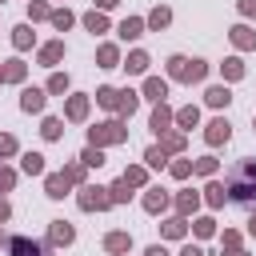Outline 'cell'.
I'll return each instance as SVG.
<instances>
[{"label": "cell", "instance_id": "6da1fadb", "mask_svg": "<svg viewBox=\"0 0 256 256\" xmlns=\"http://www.w3.org/2000/svg\"><path fill=\"white\" fill-rule=\"evenodd\" d=\"M224 188H228V200L232 204H244V208L256 212V160L252 156L236 160L228 168V176H224Z\"/></svg>", "mask_w": 256, "mask_h": 256}, {"label": "cell", "instance_id": "7a4b0ae2", "mask_svg": "<svg viewBox=\"0 0 256 256\" xmlns=\"http://www.w3.org/2000/svg\"><path fill=\"white\" fill-rule=\"evenodd\" d=\"M128 140V128H124V120L116 116V120H104V124H96V128H88V144L92 148H112V144H124Z\"/></svg>", "mask_w": 256, "mask_h": 256}, {"label": "cell", "instance_id": "3957f363", "mask_svg": "<svg viewBox=\"0 0 256 256\" xmlns=\"http://www.w3.org/2000/svg\"><path fill=\"white\" fill-rule=\"evenodd\" d=\"M76 204H80V212H108V208H112V196H108V188H100V184H84V188L76 192Z\"/></svg>", "mask_w": 256, "mask_h": 256}, {"label": "cell", "instance_id": "277c9868", "mask_svg": "<svg viewBox=\"0 0 256 256\" xmlns=\"http://www.w3.org/2000/svg\"><path fill=\"white\" fill-rule=\"evenodd\" d=\"M4 248H8V256H48L52 252L44 240H32V236H8Z\"/></svg>", "mask_w": 256, "mask_h": 256}, {"label": "cell", "instance_id": "5b68a950", "mask_svg": "<svg viewBox=\"0 0 256 256\" xmlns=\"http://www.w3.org/2000/svg\"><path fill=\"white\" fill-rule=\"evenodd\" d=\"M204 140H208V148H220V144H228V140H232V124H228L224 116H212V120L204 124Z\"/></svg>", "mask_w": 256, "mask_h": 256}, {"label": "cell", "instance_id": "8992f818", "mask_svg": "<svg viewBox=\"0 0 256 256\" xmlns=\"http://www.w3.org/2000/svg\"><path fill=\"white\" fill-rule=\"evenodd\" d=\"M72 240H76V228H72L68 220H52V224H48V240H44L48 248H68Z\"/></svg>", "mask_w": 256, "mask_h": 256}, {"label": "cell", "instance_id": "52a82bcc", "mask_svg": "<svg viewBox=\"0 0 256 256\" xmlns=\"http://www.w3.org/2000/svg\"><path fill=\"white\" fill-rule=\"evenodd\" d=\"M172 124H176V112L168 108V100H164V104H156V108H152V116H148V128H152L156 136H164V132H172Z\"/></svg>", "mask_w": 256, "mask_h": 256}, {"label": "cell", "instance_id": "ba28073f", "mask_svg": "<svg viewBox=\"0 0 256 256\" xmlns=\"http://www.w3.org/2000/svg\"><path fill=\"white\" fill-rule=\"evenodd\" d=\"M88 104H92V96H84V92L68 96V104H64V120H72V124H84V120H88Z\"/></svg>", "mask_w": 256, "mask_h": 256}, {"label": "cell", "instance_id": "9c48e42d", "mask_svg": "<svg viewBox=\"0 0 256 256\" xmlns=\"http://www.w3.org/2000/svg\"><path fill=\"white\" fill-rule=\"evenodd\" d=\"M68 188H72V180H68L64 172H48V176H44V196H48V200H64Z\"/></svg>", "mask_w": 256, "mask_h": 256}, {"label": "cell", "instance_id": "30bf717a", "mask_svg": "<svg viewBox=\"0 0 256 256\" xmlns=\"http://www.w3.org/2000/svg\"><path fill=\"white\" fill-rule=\"evenodd\" d=\"M140 204H144V212H148V216H160V212L172 204V196H168L164 188H144V200H140Z\"/></svg>", "mask_w": 256, "mask_h": 256}, {"label": "cell", "instance_id": "8fae6325", "mask_svg": "<svg viewBox=\"0 0 256 256\" xmlns=\"http://www.w3.org/2000/svg\"><path fill=\"white\" fill-rule=\"evenodd\" d=\"M228 40H232V48H236V52H256V32H252L248 24L228 28Z\"/></svg>", "mask_w": 256, "mask_h": 256}, {"label": "cell", "instance_id": "7c38bea8", "mask_svg": "<svg viewBox=\"0 0 256 256\" xmlns=\"http://www.w3.org/2000/svg\"><path fill=\"white\" fill-rule=\"evenodd\" d=\"M104 252H112V256H124V252H132V232H124V228L108 232V236H104Z\"/></svg>", "mask_w": 256, "mask_h": 256}, {"label": "cell", "instance_id": "4fadbf2b", "mask_svg": "<svg viewBox=\"0 0 256 256\" xmlns=\"http://www.w3.org/2000/svg\"><path fill=\"white\" fill-rule=\"evenodd\" d=\"M36 60H40L44 68H56V64L64 60V40H48V44H40V52H36Z\"/></svg>", "mask_w": 256, "mask_h": 256}, {"label": "cell", "instance_id": "5bb4252c", "mask_svg": "<svg viewBox=\"0 0 256 256\" xmlns=\"http://www.w3.org/2000/svg\"><path fill=\"white\" fill-rule=\"evenodd\" d=\"M148 64H152V60H148V52H144V48H136V52H128V56H124V64H120V68H124L128 76H148Z\"/></svg>", "mask_w": 256, "mask_h": 256}, {"label": "cell", "instance_id": "9a60e30c", "mask_svg": "<svg viewBox=\"0 0 256 256\" xmlns=\"http://www.w3.org/2000/svg\"><path fill=\"white\" fill-rule=\"evenodd\" d=\"M144 28H148V24H144L140 16H124V20L116 24V36H120V40H140Z\"/></svg>", "mask_w": 256, "mask_h": 256}, {"label": "cell", "instance_id": "2e32d148", "mask_svg": "<svg viewBox=\"0 0 256 256\" xmlns=\"http://www.w3.org/2000/svg\"><path fill=\"white\" fill-rule=\"evenodd\" d=\"M144 100L164 104V100H168V80H164V76H148V80H144Z\"/></svg>", "mask_w": 256, "mask_h": 256}, {"label": "cell", "instance_id": "e0dca14e", "mask_svg": "<svg viewBox=\"0 0 256 256\" xmlns=\"http://www.w3.org/2000/svg\"><path fill=\"white\" fill-rule=\"evenodd\" d=\"M44 100H48V92L44 88H24L20 92V108L32 116V112H44Z\"/></svg>", "mask_w": 256, "mask_h": 256}, {"label": "cell", "instance_id": "ac0fdd59", "mask_svg": "<svg viewBox=\"0 0 256 256\" xmlns=\"http://www.w3.org/2000/svg\"><path fill=\"white\" fill-rule=\"evenodd\" d=\"M204 104H208V108H228V104H232V88H228V84H212V88L204 92Z\"/></svg>", "mask_w": 256, "mask_h": 256}, {"label": "cell", "instance_id": "d6986e66", "mask_svg": "<svg viewBox=\"0 0 256 256\" xmlns=\"http://www.w3.org/2000/svg\"><path fill=\"white\" fill-rule=\"evenodd\" d=\"M20 172H24V176H48V164H44L40 152H24V156H20Z\"/></svg>", "mask_w": 256, "mask_h": 256}, {"label": "cell", "instance_id": "ffe728a7", "mask_svg": "<svg viewBox=\"0 0 256 256\" xmlns=\"http://www.w3.org/2000/svg\"><path fill=\"white\" fill-rule=\"evenodd\" d=\"M120 180H124L128 188H148V164H128V168L120 172Z\"/></svg>", "mask_w": 256, "mask_h": 256}, {"label": "cell", "instance_id": "44dd1931", "mask_svg": "<svg viewBox=\"0 0 256 256\" xmlns=\"http://www.w3.org/2000/svg\"><path fill=\"white\" fill-rule=\"evenodd\" d=\"M204 204H208V208H224V204H228V188H224L220 180H208V184H204Z\"/></svg>", "mask_w": 256, "mask_h": 256}, {"label": "cell", "instance_id": "7402d4cb", "mask_svg": "<svg viewBox=\"0 0 256 256\" xmlns=\"http://www.w3.org/2000/svg\"><path fill=\"white\" fill-rule=\"evenodd\" d=\"M200 200H204L200 192H176V216H184V220H188V216H196Z\"/></svg>", "mask_w": 256, "mask_h": 256}, {"label": "cell", "instance_id": "603a6c76", "mask_svg": "<svg viewBox=\"0 0 256 256\" xmlns=\"http://www.w3.org/2000/svg\"><path fill=\"white\" fill-rule=\"evenodd\" d=\"M32 44H36V32H32V24H16V28H12V48H16V52H28Z\"/></svg>", "mask_w": 256, "mask_h": 256}, {"label": "cell", "instance_id": "cb8c5ba5", "mask_svg": "<svg viewBox=\"0 0 256 256\" xmlns=\"http://www.w3.org/2000/svg\"><path fill=\"white\" fill-rule=\"evenodd\" d=\"M24 76H28V64H24L20 56L4 60V84H24Z\"/></svg>", "mask_w": 256, "mask_h": 256}, {"label": "cell", "instance_id": "d4e9b609", "mask_svg": "<svg viewBox=\"0 0 256 256\" xmlns=\"http://www.w3.org/2000/svg\"><path fill=\"white\" fill-rule=\"evenodd\" d=\"M196 124H200V108H196V104L176 108V128H180V132H192Z\"/></svg>", "mask_w": 256, "mask_h": 256}, {"label": "cell", "instance_id": "484cf974", "mask_svg": "<svg viewBox=\"0 0 256 256\" xmlns=\"http://www.w3.org/2000/svg\"><path fill=\"white\" fill-rule=\"evenodd\" d=\"M184 144H188V136H184L180 128H172V132H164V136H160V148H164L168 156H180V152H184Z\"/></svg>", "mask_w": 256, "mask_h": 256}, {"label": "cell", "instance_id": "4316f807", "mask_svg": "<svg viewBox=\"0 0 256 256\" xmlns=\"http://www.w3.org/2000/svg\"><path fill=\"white\" fill-rule=\"evenodd\" d=\"M184 232H188V220H184V216H168V220L160 224V236H164V240H184Z\"/></svg>", "mask_w": 256, "mask_h": 256}, {"label": "cell", "instance_id": "83f0119b", "mask_svg": "<svg viewBox=\"0 0 256 256\" xmlns=\"http://www.w3.org/2000/svg\"><path fill=\"white\" fill-rule=\"evenodd\" d=\"M144 24H148L152 32H164V28L172 24V8H164V4H156V8L148 12V20H144Z\"/></svg>", "mask_w": 256, "mask_h": 256}, {"label": "cell", "instance_id": "f1b7e54d", "mask_svg": "<svg viewBox=\"0 0 256 256\" xmlns=\"http://www.w3.org/2000/svg\"><path fill=\"white\" fill-rule=\"evenodd\" d=\"M96 64H100V68H120V64H124V60H120V48H116V44H100V48H96Z\"/></svg>", "mask_w": 256, "mask_h": 256}, {"label": "cell", "instance_id": "f546056e", "mask_svg": "<svg viewBox=\"0 0 256 256\" xmlns=\"http://www.w3.org/2000/svg\"><path fill=\"white\" fill-rule=\"evenodd\" d=\"M244 72H248V68H244V60H240V56H228V60L220 64V76H224V84H232V80H244Z\"/></svg>", "mask_w": 256, "mask_h": 256}, {"label": "cell", "instance_id": "4dcf8cb0", "mask_svg": "<svg viewBox=\"0 0 256 256\" xmlns=\"http://www.w3.org/2000/svg\"><path fill=\"white\" fill-rule=\"evenodd\" d=\"M136 108H140V92H132V88H120V104H116L120 120H128V116H132Z\"/></svg>", "mask_w": 256, "mask_h": 256}, {"label": "cell", "instance_id": "1f68e13d", "mask_svg": "<svg viewBox=\"0 0 256 256\" xmlns=\"http://www.w3.org/2000/svg\"><path fill=\"white\" fill-rule=\"evenodd\" d=\"M84 28H88L92 36H104V32H108V16L92 8V12H84Z\"/></svg>", "mask_w": 256, "mask_h": 256}, {"label": "cell", "instance_id": "d6a6232c", "mask_svg": "<svg viewBox=\"0 0 256 256\" xmlns=\"http://www.w3.org/2000/svg\"><path fill=\"white\" fill-rule=\"evenodd\" d=\"M188 56H168V76L172 80H180V84H188Z\"/></svg>", "mask_w": 256, "mask_h": 256}, {"label": "cell", "instance_id": "836d02e7", "mask_svg": "<svg viewBox=\"0 0 256 256\" xmlns=\"http://www.w3.org/2000/svg\"><path fill=\"white\" fill-rule=\"evenodd\" d=\"M68 88H72L68 72H52V76H48V84H44V92H52V96H64Z\"/></svg>", "mask_w": 256, "mask_h": 256}, {"label": "cell", "instance_id": "e575fe53", "mask_svg": "<svg viewBox=\"0 0 256 256\" xmlns=\"http://www.w3.org/2000/svg\"><path fill=\"white\" fill-rule=\"evenodd\" d=\"M40 136H44V140H60V136H64V120H60V116H44Z\"/></svg>", "mask_w": 256, "mask_h": 256}, {"label": "cell", "instance_id": "d590c367", "mask_svg": "<svg viewBox=\"0 0 256 256\" xmlns=\"http://www.w3.org/2000/svg\"><path fill=\"white\" fill-rule=\"evenodd\" d=\"M96 104H100V108H116V104H120V88H112V84L96 88Z\"/></svg>", "mask_w": 256, "mask_h": 256}, {"label": "cell", "instance_id": "8d00e7d4", "mask_svg": "<svg viewBox=\"0 0 256 256\" xmlns=\"http://www.w3.org/2000/svg\"><path fill=\"white\" fill-rule=\"evenodd\" d=\"M144 164L148 168H168V152L160 144H152V148H144Z\"/></svg>", "mask_w": 256, "mask_h": 256}, {"label": "cell", "instance_id": "74e56055", "mask_svg": "<svg viewBox=\"0 0 256 256\" xmlns=\"http://www.w3.org/2000/svg\"><path fill=\"white\" fill-rule=\"evenodd\" d=\"M216 168H220V160H216V156H200V160H192V172H196V176H208V180H212V176H216Z\"/></svg>", "mask_w": 256, "mask_h": 256}, {"label": "cell", "instance_id": "f35d334b", "mask_svg": "<svg viewBox=\"0 0 256 256\" xmlns=\"http://www.w3.org/2000/svg\"><path fill=\"white\" fill-rule=\"evenodd\" d=\"M60 172H64V176L72 180V188H84V184H88V180H84V172H88V168H84L80 160H72V164H64Z\"/></svg>", "mask_w": 256, "mask_h": 256}, {"label": "cell", "instance_id": "ab89813d", "mask_svg": "<svg viewBox=\"0 0 256 256\" xmlns=\"http://www.w3.org/2000/svg\"><path fill=\"white\" fill-rule=\"evenodd\" d=\"M192 232H196V240H208V236H216V220L212 216H196L192 220Z\"/></svg>", "mask_w": 256, "mask_h": 256}, {"label": "cell", "instance_id": "60d3db41", "mask_svg": "<svg viewBox=\"0 0 256 256\" xmlns=\"http://www.w3.org/2000/svg\"><path fill=\"white\" fill-rule=\"evenodd\" d=\"M72 24H76V16H72L68 8H52V28H56V32H68Z\"/></svg>", "mask_w": 256, "mask_h": 256}, {"label": "cell", "instance_id": "b9f144b4", "mask_svg": "<svg viewBox=\"0 0 256 256\" xmlns=\"http://www.w3.org/2000/svg\"><path fill=\"white\" fill-rule=\"evenodd\" d=\"M76 160H80L84 168H100V164H104V148H92V144H88V148H84Z\"/></svg>", "mask_w": 256, "mask_h": 256}, {"label": "cell", "instance_id": "7bdbcfd3", "mask_svg": "<svg viewBox=\"0 0 256 256\" xmlns=\"http://www.w3.org/2000/svg\"><path fill=\"white\" fill-rule=\"evenodd\" d=\"M108 196H112V204H128V200H132V188H128L124 180H112V184H108Z\"/></svg>", "mask_w": 256, "mask_h": 256}, {"label": "cell", "instance_id": "ee69618b", "mask_svg": "<svg viewBox=\"0 0 256 256\" xmlns=\"http://www.w3.org/2000/svg\"><path fill=\"white\" fill-rule=\"evenodd\" d=\"M28 20L36 24V20H52V8L44 4V0H28Z\"/></svg>", "mask_w": 256, "mask_h": 256}, {"label": "cell", "instance_id": "f6af8a7d", "mask_svg": "<svg viewBox=\"0 0 256 256\" xmlns=\"http://www.w3.org/2000/svg\"><path fill=\"white\" fill-rule=\"evenodd\" d=\"M204 76H208V60H192L188 64V84H204Z\"/></svg>", "mask_w": 256, "mask_h": 256}, {"label": "cell", "instance_id": "bcb514c9", "mask_svg": "<svg viewBox=\"0 0 256 256\" xmlns=\"http://www.w3.org/2000/svg\"><path fill=\"white\" fill-rule=\"evenodd\" d=\"M168 172H172V180H188L192 176V160H172Z\"/></svg>", "mask_w": 256, "mask_h": 256}, {"label": "cell", "instance_id": "7dc6e473", "mask_svg": "<svg viewBox=\"0 0 256 256\" xmlns=\"http://www.w3.org/2000/svg\"><path fill=\"white\" fill-rule=\"evenodd\" d=\"M16 148H20L16 136H12V132H0V160H4V156H16Z\"/></svg>", "mask_w": 256, "mask_h": 256}, {"label": "cell", "instance_id": "c3c4849f", "mask_svg": "<svg viewBox=\"0 0 256 256\" xmlns=\"http://www.w3.org/2000/svg\"><path fill=\"white\" fill-rule=\"evenodd\" d=\"M16 188V172L12 168H0V192H12Z\"/></svg>", "mask_w": 256, "mask_h": 256}, {"label": "cell", "instance_id": "681fc988", "mask_svg": "<svg viewBox=\"0 0 256 256\" xmlns=\"http://www.w3.org/2000/svg\"><path fill=\"white\" fill-rule=\"evenodd\" d=\"M220 244H224V248H240V232H236V228H224Z\"/></svg>", "mask_w": 256, "mask_h": 256}, {"label": "cell", "instance_id": "f907efd6", "mask_svg": "<svg viewBox=\"0 0 256 256\" xmlns=\"http://www.w3.org/2000/svg\"><path fill=\"white\" fill-rule=\"evenodd\" d=\"M236 8H240L244 20H256V0H236Z\"/></svg>", "mask_w": 256, "mask_h": 256}, {"label": "cell", "instance_id": "816d5d0a", "mask_svg": "<svg viewBox=\"0 0 256 256\" xmlns=\"http://www.w3.org/2000/svg\"><path fill=\"white\" fill-rule=\"evenodd\" d=\"M180 256H204V248H200V244H184V248H180Z\"/></svg>", "mask_w": 256, "mask_h": 256}, {"label": "cell", "instance_id": "f5cc1de1", "mask_svg": "<svg viewBox=\"0 0 256 256\" xmlns=\"http://www.w3.org/2000/svg\"><path fill=\"white\" fill-rule=\"evenodd\" d=\"M144 256H168V248H164V244H148V248H144Z\"/></svg>", "mask_w": 256, "mask_h": 256}, {"label": "cell", "instance_id": "db71d44e", "mask_svg": "<svg viewBox=\"0 0 256 256\" xmlns=\"http://www.w3.org/2000/svg\"><path fill=\"white\" fill-rule=\"evenodd\" d=\"M8 216H12V204H8V200H4V196H0V224H4V220H8Z\"/></svg>", "mask_w": 256, "mask_h": 256}, {"label": "cell", "instance_id": "11a10c76", "mask_svg": "<svg viewBox=\"0 0 256 256\" xmlns=\"http://www.w3.org/2000/svg\"><path fill=\"white\" fill-rule=\"evenodd\" d=\"M120 0H96V12H108V8H116Z\"/></svg>", "mask_w": 256, "mask_h": 256}, {"label": "cell", "instance_id": "9f6ffc18", "mask_svg": "<svg viewBox=\"0 0 256 256\" xmlns=\"http://www.w3.org/2000/svg\"><path fill=\"white\" fill-rule=\"evenodd\" d=\"M224 256H248V252H244V248H228Z\"/></svg>", "mask_w": 256, "mask_h": 256}, {"label": "cell", "instance_id": "6f0895ef", "mask_svg": "<svg viewBox=\"0 0 256 256\" xmlns=\"http://www.w3.org/2000/svg\"><path fill=\"white\" fill-rule=\"evenodd\" d=\"M248 232H252V236H256V212H252V216H248Z\"/></svg>", "mask_w": 256, "mask_h": 256}, {"label": "cell", "instance_id": "680465c9", "mask_svg": "<svg viewBox=\"0 0 256 256\" xmlns=\"http://www.w3.org/2000/svg\"><path fill=\"white\" fill-rule=\"evenodd\" d=\"M0 84H4V68H0Z\"/></svg>", "mask_w": 256, "mask_h": 256}, {"label": "cell", "instance_id": "91938a15", "mask_svg": "<svg viewBox=\"0 0 256 256\" xmlns=\"http://www.w3.org/2000/svg\"><path fill=\"white\" fill-rule=\"evenodd\" d=\"M252 124H256V120H252Z\"/></svg>", "mask_w": 256, "mask_h": 256}, {"label": "cell", "instance_id": "94428289", "mask_svg": "<svg viewBox=\"0 0 256 256\" xmlns=\"http://www.w3.org/2000/svg\"><path fill=\"white\" fill-rule=\"evenodd\" d=\"M0 4H4V0H0Z\"/></svg>", "mask_w": 256, "mask_h": 256}]
</instances>
